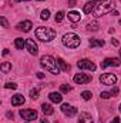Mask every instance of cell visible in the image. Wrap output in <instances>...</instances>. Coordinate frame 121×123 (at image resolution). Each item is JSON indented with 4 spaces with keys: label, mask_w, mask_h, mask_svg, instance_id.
<instances>
[{
    "label": "cell",
    "mask_w": 121,
    "mask_h": 123,
    "mask_svg": "<svg viewBox=\"0 0 121 123\" xmlns=\"http://www.w3.org/2000/svg\"><path fill=\"white\" fill-rule=\"evenodd\" d=\"M37 77H38V79H44V73L38 72V73H37Z\"/></svg>",
    "instance_id": "34"
},
{
    "label": "cell",
    "mask_w": 121,
    "mask_h": 123,
    "mask_svg": "<svg viewBox=\"0 0 121 123\" xmlns=\"http://www.w3.org/2000/svg\"><path fill=\"white\" fill-rule=\"evenodd\" d=\"M57 31L53 30L51 27H38L36 30V37L41 42H51L53 39H56Z\"/></svg>",
    "instance_id": "3"
},
{
    "label": "cell",
    "mask_w": 121,
    "mask_h": 123,
    "mask_svg": "<svg viewBox=\"0 0 121 123\" xmlns=\"http://www.w3.org/2000/svg\"><path fill=\"white\" fill-rule=\"evenodd\" d=\"M77 66H78V69H87V70H91V72L95 70V64L91 60H88V59H81V60H78Z\"/></svg>",
    "instance_id": "9"
},
{
    "label": "cell",
    "mask_w": 121,
    "mask_h": 123,
    "mask_svg": "<svg viewBox=\"0 0 121 123\" xmlns=\"http://www.w3.org/2000/svg\"><path fill=\"white\" fill-rule=\"evenodd\" d=\"M6 55H9V50H7V49L3 50V56H6Z\"/></svg>",
    "instance_id": "37"
},
{
    "label": "cell",
    "mask_w": 121,
    "mask_h": 123,
    "mask_svg": "<svg viewBox=\"0 0 121 123\" xmlns=\"http://www.w3.org/2000/svg\"><path fill=\"white\" fill-rule=\"evenodd\" d=\"M78 123H93V117H91V115L86 113V112L80 113V119H78Z\"/></svg>",
    "instance_id": "15"
},
{
    "label": "cell",
    "mask_w": 121,
    "mask_h": 123,
    "mask_svg": "<svg viewBox=\"0 0 121 123\" xmlns=\"http://www.w3.org/2000/svg\"><path fill=\"white\" fill-rule=\"evenodd\" d=\"M30 97L31 99H37V97H38V90H37V89L30 90Z\"/></svg>",
    "instance_id": "28"
},
{
    "label": "cell",
    "mask_w": 121,
    "mask_h": 123,
    "mask_svg": "<svg viewBox=\"0 0 121 123\" xmlns=\"http://www.w3.org/2000/svg\"><path fill=\"white\" fill-rule=\"evenodd\" d=\"M4 87H6V89H17V85L10 82V83H6V85H4Z\"/></svg>",
    "instance_id": "29"
},
{
    "label": "cell",
    "mask_w": 121,
    "mask_h": 123,
    "mask_svg": "<svg viewBox=\"0 0 121 123\" xmlns=\"http://www.w3.org/2000/svg\"><path fill=\"white\" fill-rule=\"evenodd\" d=\"M67 17H68V20L73 22V23H77V22H80V19H81V16H80L78 12H70V13L67 14Z\"/></svg>",
    "instance_id": "16"
},
{
    "label": "cell",
    "mask_w": 121,
    "mask_h": 123,
    "mask_svg": "<svg viewBox=\"0 0 121 123\" xmlns=\"http://www.w3.org/2000/svg\"><path fill=\"white\" fill-rule=\"evenodd\" d=\"M0 69H1L3 73H9V72L11 70V63H10V62H3L1 66H0Z\"/></svg>",
    "instance_id": "21"
},
{
    "label": "cell",
    "mask_w": 121,
    "mask_h": 123,
    "mask_svg": "<svg viewBox=\"0 0 121 123\" xmlns=\"http://www.w3.org/2000/svg\"><path fill=\"white\" fill-rule=\"evenodd\" d=\"M61 112H63L66 116L73 117V116H76V115H77V107H73L71 105L64 103V105H61Z\"/></svg>",
    "instance_id": "8"
},
{
    "label": "cell",
    "mask_w": 121,
    "mask_h": 123,
    "mask_svg": "<svg viewBox=\"0 0 121 123\" xmlns=\"http://www.w3.org/2000/svg\"><path fill=\"white\" fill-rule=\"evenodd\" d=\"M61 42H63V44H64L66 47H68V49H77V47L80 46V43H81L80 37H78L76 33H66V34L63 36Z\"/></svg>",
    "instance_id": "4"
},
{
    "label": "cell",
    "mask_w": 121,
    "mask_h": 123,
    "mask_svg": "<svg viewBox=\"0 0 121 123\" xmlns=\"http://www.w3.org/2000/svg\"><path fill=\"white\" fill-rule=\"evenodd\" d=\"M108 66H114V67H118L120 66V59L117 57H107L101 62V69H105Z\"/></svg>",
    "instance_id": "10"
},
{
    "label": "cell",
    "mask_w": 121,
    "mask_h": 123,
    "mask_svg": "<svg viewBox=\"0 0 121 123\" xmlns=\"http://www.w3.org/2000/svg\"><path fill=\"white\" fill-rule=\"evenodd\" d=\"M63 19H64V12H57L56 16H54V20H56L57 23H60Z\"/></svg>",
    "instance_id": "24"
},
{
    "label": "cell",
    "mask_w": 121,
    "mask_h": 123,
    "mask_svg": "<svg viewBox=\"0 0 121 123\" xmlns=\"http://www.w3.org/2000/svg\"><path fill=\"white\" fill-rule=\"evenodd\" d=\"M111 44H113V46H118V42H117L116 39H113V40H111Z\"/></svg>",
    "instance_id": "35"
},
{
    "label": "cell",
    "mask_w": 121,
    "mask_h": 123,
    "mask_svg": "<svg viewBox=\"0 0 121 123\" xmlns=\"http://www.w3.org/2000/svg\"><path fill=\"white\" fill-rule=\"evenodd\" d=\"M16 1H29V0H16Z\"/></svg>",
    "instance_id": "39"
},
{
    "label": "cell",
    "mask_w": 121,
    "mask_h": 123,
    "mask_svg": "<svg viewBox=\"0 0 121 123\" xmlns=\"http://www.w3.org/2000/svg\"><path fill=\"white\" fill-rule=\"evenodd\" d=\"M40 63H41V66L43 67H46V70H49L50 73H53V74H59L60 73V66H59V63L57 60L53 57V56H49V55H46V56H41V59H40Z\"/></svg>",
    "instance_id": "1"
},
{
    "label": "cell",
    "mask_w": 121,
    "mask_h": 123,
    "mask_svg": "<svg viewBox=\"0 0 121 123\" xmlns=\"http://www.w3.org/2000/svg\"><path fill=\"white\" fill-rule=\"evenodd\" d=\"M31 27H33V23H31L30 20H24V22H20L17 25V29L22 31H30Z\"/></svg>",
    "instance_id": "12"
},
{
    "label": "cell",
    "mask_w": 121,
    "mask_h": 123,
    "mask_svg": "<svg viewBox=\"0 0 121 123\" xmlns=\"http://www.w3.org/2000/svg\"><path fill=\"white\" fill-rule=\"evenodd\" d=\"M49 17H50V12H49V10H43V12H41V19H43V20H47Z\"/></svg>",
    "instance_id": "27"
},
{
    "label": "cell",
    "mask_w": 121,
    "mask_h": 123,
    "mask_svg": "<svg viewBox=\"0 0 121 123\" xmlns=\"http://www.w3.org/2000/svg\"><path fill=\"white\" fill-rule=\"evenodd\" d=\"M20 116L26 122H31V120H36L37 119V112L33 110V109H23V110H20Z\"/></svg>",
    "instance_id": "6"
},
{
    "label": "cell",
    "mask_w": 121,
    "mask_h": 123,
    "mask_svg": "<svg viewBox=\"0 0 121 123\" xmlns=\"http://www.w3.org/2000/svg\"><path fill=\"white\" fill-rule=\"evenodd\" d=\"M88 44H90L91 47H103V46H104V40H97V39H91Z\"/></svg>",
    "instance_id": "20"
},
{
    "label": "cell",
    "mask_w": 121,
    "mask_h": 123,
    "mask_svg": "<svg viewBox=\"0 0 121 123\" xmlns=\"http://www.w3.org/2000/svg\"><path fill=\"white\" fill-rule=\"evenodd\" d=\"M0 22H1V26L3 27H9V23L6 20V17H0Z\"/></svg>",
    "instance_id": "31"
},
{
    "label": "cell",
    "mask_w": 121,
    "mask_h": 123,
    "mask_svg": "<svg viewBox=\"0 0 121 123\" xmlns=\"http://www.w3.org/2000/svg\"><path fill=\"white\" fill-rule=\"evenodd\" d=\"M118 92H120V90H118V87H113V89H111V96H116V94H118Z\"/></svg>",
    "instance_id": "32"
},
{
    "label": "cell",
    "mask_w": 121,
    "mask_h": 123,
    "mask_svg": "<svg viewBox=\"0 0 121 123\" xmlns=\"http://www.w3.org/2000/svg\"><path fill=\"white\" fill-rule=\"evenodd\" d=\"M14 46H16V49L23 50V47L26 46V40H24V39H22V37H17V39L14 40Z\"/></svg>",
    "instance_id": "18"
},
{
    "label": "cell",
    "mask_w": 121,
    "mask_h": 123,
    "mask_svg": "<svg viewBox=\"0 0 121 123\" xmlns=\"http://www.w3.org/2000/svg\"><path fill=\"white\" fill-rule=\"evenodd\" d=\"M57 63H59V66H60L61 70H64V72H68V70H70V64H67L66 62L61 59V57H59V59H57Z\"/></svg>",
    "instance_id": "22"
},
{
    "label": "cell",
    "mask_w": 121,
    "mask_h": 123,
    "mask_svg": "<svg viewBox=\"0 0 121 123\" xmlns=\"http://www.w3.org/2000/svg\"><path fill=\"white\" fill-rule=\"evenodd\" d=\"M100 96H101V99H110L111 97V93L110 92H101Z\"/></svg>",
    "instance_id": "30"
},
{
    "label": "cell",
    "mask_w": 121,
    "mask_h": 123,
    "mask_svg": "<svg viewBox=\"0 0 121 123\" xmlns=\"http://www.w3.org/2000/svg\"><path fill=\"white\" fill-rule=\"evenodd\" d=\"M68 6L70 7H74L76 6V0H68Z\"/></svg>",
    "instance_id": "33"
},
{
    "label": "cell",
    "mask_w": 121,
    "mask_h": 123,
    "mask_svg": "<svg viewBox=\"0 0 121 123\" xmlns=\"http://www.w3.org/2000/svg\"><path fill=\"white\" fill-rule=\"evenodd\" d=\"M120 25H121V19H120Z\"/></svg>",
    "instance_id": "42"
},
{
    "label": "cell",
    "mask_w": 121,
    "mask_h": 123,
    "mask_svg": "<svg viewBox=\"0 0 121 123\" xmlns=\"http://www.w3.org/2000/svg\"><path fill=\"white\" fill-rule=\"evenodd\" d=\"M116 7V1L114 0H101L100 4H97L95 10H94V16L95 17H100V16H104L110 12H113Z\"/></svg>",
    "instance_id": "2"
},
{
    "label": "cell",
    "mask_w": 121,
    "mask_h": 123,
    "mask_svg": "<svg viewBox=\"0 0 121 123\" xmlns=\"http://www.w3.org/2000/svg\"><path fill=\"white\" fill-rule=\"evenodd\" d=\"M91 96H93V94H91V92H88V90H84V92L81 93V97H83L84 100H90Z\"/></svg>",
    "instance_id": "26"
},
{
    "label": "cell",
    "mask_w": 121,
    "mask_h": 123,
    "mask_svg": "<svg viewBox=\"0 0 121 123\" xmlns=\"http://www.w3.org/2000/svg\"><path fill=\"white\" fill-rule=\"evenodd\" d=\"M24 102H26V99H24L23 94H14V96L11 97V105H13V106H20V105H23Z\"/></svg>",
    "instance_id": "13"
},
{
    "label": "cell",
    "mask_w": 121,
    "mask_h": 123,
    "mask_svg": "<svg viewBox=\"0 0 121 123\" xmlns=\"http://www.w3.org/2000/svg\"><path fill=\"white\" fill-rule=\"evenodd\" d=\"M49 99H50L53 103H61V100H63V96H61V93L51 92L50 94H49Z\"/></svg>",
    "instance_id": "14"
},
{
    "label": "cell",
    "mask_w": 121,
    "mask_h": 123,
    "mask_svg": "<svg viewBox=\"0 0 121 123\" xmlns=\"http://www.w3.org/2000/svg\"><path fill=\"white\" fill-rule=\"evenodd\" d=\"M98 27H100L98 22H91V23H88V25H87V29H88V30H93V31L98 30Z\"/></svg>",
    "instance_id": "23"
},
{
    "label": "cell",
    "mask_w": 121,
    "mask_h": 123,
    "mask_svg": "<svg viewBox=\"0 0 121 123\" xmlns=\"http://www.w3.org/2000/svg\"><path fill=\"white\" fill-rule=\"evenodd\" d=\"M38 1H41V0H38Z\"/></svg>",
    "instance_id": "43"
},
{
    "label": "cell",
    "mask_w": 121,
    "mask_h": 123,
    "mask_svg": "<svg viewBox=\"0 0 121 123\" xmlns=\"http://www.w3.org/2000/svg\"><path fill=\"white\" fill-rule=\"evenodd\" d=\"M94 1H88V3H86L84 4V9H83V12L86 13V14H90L91 12H93V9H94Z\"/></svg>",
    "instance_id": "19"
},
{
    "label": "cell",
    "mask_w": 121,
    "mask_h": 123,
    "mask_svg": "<svg viewBox=\"0 0 121 123\" xmlns=\"http://www.w3.org/2000/svg\"><path fill=\"white\" fill-rule=\"evenodd\" d=\"M26 49L29 50V53L33 55V56H36V55L38 53V47H37V44L34 43L33 39H27V40H26Z\"/></svg>",
    "instance_id": "11"
},
{
    "label": "cell",
    "mask_w": 121,
    "mask_h": 123,
    "mask_svg": "<svg viewBox=\"0 0 121 123\" xmlns=\"http://www.w3.org/2000/svg\"><path fill=\"white\" fill-rule=\"evenodd\" d=\"M100 82H101L103 85L113 86V85H116V82H117V76H116L114 73H104V74L100 76Z\"/></svg>",
    "instance_id": "5"
},
{
    "label": "cell",
    "mask_w": 121,
    "mask_h": 123,
    "mask_svg": "<svg viewBox=\"0 0 121 123\" xmlns=\"http://www.w3.org/2000/svg\"><path fill=\"white\" fill-rule=\"evenodd\" d=\"M73 80H74V83H77V85H86V83L91 82V76L90 74H86V73H77V74L73 77Z\"/></svg>",
    "instance_id": "7"
},
{
    "label": "cell",
    "mask_w": 121,
    "mask_h": 123,
    "mask_svg": "<svg viewBox=\"0 0 121 123\" xmlns=\"http://www.w3.org/2000/svg\"><path fill=\"white\" fill-rule=\"evenodd\" d=\"M111 123H120V117H114V119L111 120Z\"/></svg>",
    "instance_id": "36"
},
{
    "label": "cell",
    "mask_w": 121,
    "mask_h": 123,
    "mask_svg": "<svg viewBox=\"0 0 121 123\" xmlns=\"http://www.w3.org/2000/svg\"><path fill=\"white\" fill-rule=\"evenodd\" d=\"M41 110H43L44 115H53V112H54V109H53L51 105H49V103H43V105H41Z\"/></svg>",
    "instance_id": "17"
},
{
    "label": "cell",
    "mask_w": 121,
    "mask_h": 123,
    "mask_svg": "<svg viewBox=\"0 0 121 123\" xmlns=\"http://www.w3.org/2000/svg\"><path fill=\"white\" fill-rule=\"evenodd\" d=\"M41 123H49V120H47V119L44 117V119H41Z\"/></svg>",
    "instance_id": "38"
},
{
    "label": "cell",
    "mask_w": 121,
    "mask_h": 123,
    "mask_svg": "<svg viewBox=\"0 0 121 123\" xmlns=\"http://www.w3.org/2000/svg\"><path fill=\"white\" fill-rule=\"evenodd\" d=\"M120 59H121V50H120Z\"/></svg>",
    "instance_id": "40"
},
{
    "label": "cell",
    "mask_w": 121,
    "mask_h": 123,
    "mask_svg": "<svg viewBox=\"0 0 121 123\" xmlns=\"http://www.w3.org/2000/svg\"><path fill=\"white\" fill-rule=\"evenodd\" d=\"M120 112H121V105H120Z\"/></svg>",
    "instance_id": "41"
},
{
    "label": "cell",
    "mask_w": 121,
    "mask_h": 123,
    "mask_svg": "<svg viewBox=\"0 0 121 123\" xmlns=\"http://www.w3.org/2000/svg\"><path fill=\"white\" fill-rule=\"evenodd\" d=\"M60 90H61V93H68V92H71V86L70 85H61Z\"/></svg>",
    "instance_id": "25"
}]
</instances>
